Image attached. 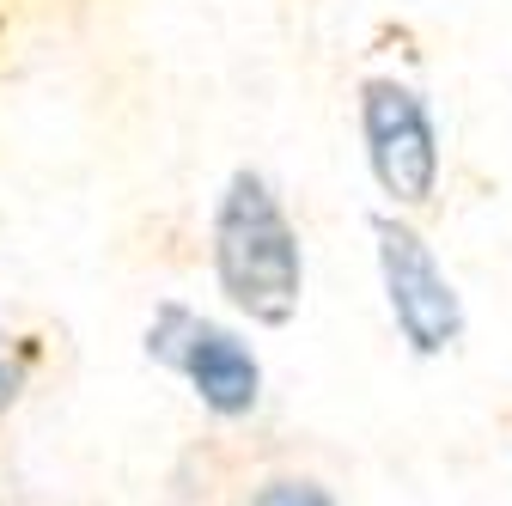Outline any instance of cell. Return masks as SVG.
<instances>
[{
  "label": "cell",
  "mask_w": 512,
  "mask_h": 506,
  "mask_svg": "<svg viewBox=\"0 0 512 506\" xmlns=\"http://www.w3.org/2000/svg\"><path fill=\"white\" fill-rule=\"evenodd\" d=\"M214 263L220 287L232 293L238 311L263 324H287L299 305V244L293 226L281 220L275 196L256 177H232L220 220H214Z\"/></svg>",
  "instance_id": "obj_1"
},
{
  "label": "cell",
  "mask_w": 512,
  "mask_h": 506,
  "mask_svg": "<svg viewBox=\"0 0 512 506\" xmlns=\"http://www.w3.org/2000/svg\"><path fill=\"white\" fill-rule=\"evenodd\" d=\"M378 263H384V287H391V311H397L403 336L421 354L452 348L464 330V311H458V293L445 287V275L433 269L427 244L397 220H378Z\"/></svg>",
  "instance_id": "obj_2"
},
{
  "label": "cell",
  "mask_w": 512,
  "mask_h": 506,
  "mask_svg": "<svg viewBox=\"0 0 512 506\" xmlns=\"http://www.w3.org/2000/svg\"><path fill=\"white\" fill-rule=\"evenodd\" d=\"M366 153H372L384 196H397V202H427L433 196L439 147H433L427 110H421L415 92H403L391 80L366 86Z\"/></svg>",
  "instance_id": "obj_3"
},
{
  "label": "cell",
  "mask_w": 512,
  "mask_h": 506,
  "mask_svg": "<svg viewBox=\"0 0 512 506\" xmlns=\"http://www.w3.org/2000/svg\"><path fill=\"white\" fill-rule=\"evenodd\" d=\"M165 360H177L189 378H196V391L208 409L220 415H244L256 403V360L214 324H196V318H183V342L159 348Z\"/></svg>",
  "instance_id": "obj_4"
},
{
  "label": "cell",
  "mask_w": 512,
  "mask_h": 506,
  "mask_svg": "<svg viewBox=\"0 0 512 506\" xmlns=\"http://www.w3.org/2000/svg\"><path fill=\"white\" fill-rule=\"evenodd\" d=\"M256 506H330V494L317 482H269L256 494Z\"/></svg>",
  "instance_id": "obj_5"
},
{
  "label": "cell",
  "mask_w": 512,
  "mask_h": 506,
  "mask_svg": "<svg viewBox=\"0 0 512 506\" xmlns=\"http://www.w3.org/2000/svg\"><path fill=\"white\" fill-rule=\"evenodd\" d=\"M13 397H19V348L0 336V409H7Z\"/></svg>",
  "instance_id": "obj_6"
}]
</instances>
